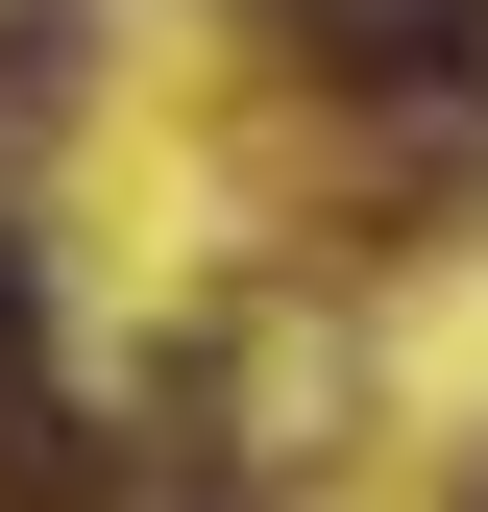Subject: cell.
<instances>
[{
	"instance_id": "cell-1",
	"label": "cell",
	"mask_w": 488,
	"mask_h": 512,
	"mask_svg": "<svg viewBox=\"0 0 488 512\" xmlns=\"http://www.w3.org/2000/svg\"><path fill=\"white\" fill-rule=\"evenodd\" d=\"M269 49H318L366 98H488V0H269Z\"/></svg>"
},
{
	"instance_id": "cell-2",
	"label": "cell",
	"mask_w": 488,
	"mask_h": 512,
	"mask_svg": "<svg viewBox=\"0 0 488 512\" xmlns=\"http://www.w3.org/2000/svg\"><path fill=\"white\" fill-rule=\"evenodd\" d=\"M25 342H49V317H25V244H0V391H25Z\"/></svg>"
}]
</instances>
